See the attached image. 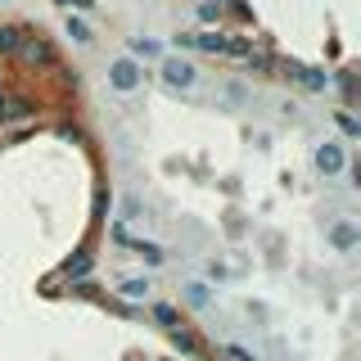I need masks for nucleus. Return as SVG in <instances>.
I'll return each instance as SVG.
<instances>
[{"label": "nucleus", "instance_id": "2eb2a0df", "mask_svg": "<svg viewBox=\"0 0 361 361\" xmlns=\"http://www.w3.org/2000/svg\"><path fill=\"white\" fill-rule=\"evenodd\" d=\"M298 82L312 86V90H325L330 86V73H316V68H298Z\"/></svg>", "mask_w": 361, "mask_h": 361}, {"label": "nucleus", "instance_id": "1a4fd4ad", "mask_svg": "<svg viewBox=\"0 0 361 361\" xmlns=\"http://www.w3.org/2000/svg\"><path fill=\"white\" fill-rule=\"evenodd\" d=\"M122 240H127V235H122ZM127 248H131L135 257H140V267H145V271H158V267L167 262V248H163V244H154V240H127Z\"/></svg>", "mask_w": 361, "mask_h": 361}, {"label": "nucleus", "instance_id": "20e7f679", "mask_svg": "<svg viewBox=\"0 0 361 361\" xmlns=\"http://www.w3.org/2000/svg\"><path fill=\"white\" fill-rule=\"evenodd\" d=\"M145 77H149V68L135 63L131 54H113V59L104 63V86L113 90V95H135V90L145 86Z\"/></svg>", "mask_w": 361, "mask_h": 361}, {"label": "nucleus", "instance_id": "6ab92c4d", "mask_svg": "<svg viewBox=\"0 0 361 361\" xmlns=\"http://www.w3.org/2000/svg\"><path fill=\"white\" fill-rule=\"evenodd\" d=\"M18 41H23V37H18L14 27H0V54H14V50H18Z\"/></svg>", "mask_w": 361, "mask_h": 361}, {"label": "nucleus", "instance_id": "4be33fe9", "mask_svg": "<svg viewBox=\"0 0 361 361\" xmlns=\"http://www.w3.org/2000/svg\"><path fill=\"white\" fill-rule=\"evenodd\" d=\"M0 5H5V0H0Z\"/></svg>", "mask_w": 361, "mask_h": 361}, {"label": "nucleus", "instance_id": "aec40b11", "mask_svg": "<svg viewBox=\"0 0 361 361\" xmlns=\"http://www.w3.org/2000/svg\"><path fill=\"white\" fill-rule=\"evenodd\" d=\"M9 109H14V99H9L5 90H0V122H9Z\"/></svg>", "mask_w": 361, "mask_h": 361}, {"label": "nucleus", "instance_id": "f03ea898", "mask_svg": "<svg viewBox=\"0 0 361 361\" xmlns=\"http://www.w3.org/2000/svg\"><path fill=\"white\" fill-rule=\"evenodd\" d=\"M158 82L172 90V95H190V90L203 82V68H199V59H190V54L167 50L163 59H158Z\"/></svg>", "mask_w": 361, "mask_h": 361}, {"label": "nucleus", "instance_id": "412c9836", "mask_svg": "<svg viewBox=\"0 0 361 361\" xmlns=\"http://www.w3.org/2000/svg\"><path fill=\"white\" fill-rule=\"evenodd\" d=\"M86 267H90V257H77V262H68V276H82Z\"/></svg>", "mask_w": 361, "mask_h": 361}, {"label": "nucleus", "instance_id": "ddd939ff", "mask_svg": "<svg viewBox=\"0 0 361 361\" xmlns=\"http://www.w3.org/2000/svg\"><path fill=\"white\" fill-rule=\"evenodd\" d=\"M195 18L203 23V27L221 23V0H199V5H195Z\"/></svg>", "mask_w": 361, "mask_h": 361}, {"label": "nucleus", "instance_id": "4468645a", "mask_svg": "<svg viewBox=\"0 0 361 361\" xmlns=\"http://www.w3.org/2000/svg\"><path fill=\"white\" fill-rule=\"evenodd\" d=\"M334 122H338V131H343L338 140H357V135H361V127H357V118H353V113H343V109H338V113H334Z\"/></svg>", "mask_w": 361, "mask_h": 361}, {"label": "nucleus", "instance_id": "39448f33", "mask_svg": "<svg viewBox=\"0 0 361 361\" xmlns=\"http://www.w3.org/2000/svg\"><path fill=\"white\" fill-rule=\"evenodd\" d=\"M325 244H330V253L338 257H353L361 248V221L353 217V212H334V217H325Z\"/></svg>", "mask_w": 361, "mask_h": 361}, {"label": "nucleus", "instance_id": "7ed1b4c3", "mask_svg": "<svg viewBox=\"0 0 361 361\" xmlns=\"http://www.w3.org/2000/svg\"><path fill=\"white\" fill-rule=\"evenodd\" d=\"M167 50L176 54H248V41H231L221 37V32H176V41L167 45Z\"/></svg>", "mask_w": 361, "mask_h": 361}, {"label": "nucleus", "instance_id": "f257e3e1", "mask_svg": "<svg viewBox=\"0 0 361 361\" xmlns=\"http://www.w3.org/2000/svg\"><path fill=\"white\" fill-rule=\"evenodd\" d=\"M312 172L321 180H338L353 172V149H348V140H338V135H325V140L312 145Z\"/></svg>", "mask_w": 361, "mask_h": 361}, {"label": "nucleus", "instance_id": "6e6552de", "mask_svg": "<svg viewBox=\"0 0 361 361\" xmlns=\"http://www.w3.org/2000/svg\"><path fill=\"white\" fill-rule=\"evenodd\" d=\"M63 37L77 45V50H90L95 45V27H90V18L82 14H63Z\"/></svg>", "mask_w": 361, "mask_h": 361}, {"label": "nucleus", "instance_id": "f3484780", "mask_svg": "<svg viewBox=\"0 0 361 361\" xmlns=\"http://www.w3.org/2000/svg\"><path fill=\"white\" fill-rule=\"evenodd\" d=\"M59 5L68 9V14H82L86 18V14H95V9H99V0H59Z\"/></svg>", "mask_w": 361, "mask_h": 361}, {"label": "nucleus", "instance_id": "a211bd4d", "mask_svg": "<svg viewBox=\"0 0 361 361\" xmlns=\"http://www.w3.org/2000/svg\"><path fill=\"white\" fill-rule=\"evenodd\" d=\"M226 357H231V361H262L253 348H244V343H226Z\"/></svg>", "mask_w": 361, "mask_h": 361}, {"label": "nucleus", "instance_id": "423d86ee", "mask_svg": "<svg viewBox=\"0 0 361 361\" xmlns=\"http://www.w3.org/2000/svg\"><path fill=\"white\" fill-rule=\"evenodd\" d=\"M212 302H217V285H212V280H203V276L180 280V307H190V312H208Z\"/></svg>", "mask_w": 361, "mask_h": 361}, {"label": "nucleus", "instance_id": "dca6fc26", "mask_svg": "<svg viewBox=\"0 0 361 361\" xmlns=\"http://www.w3.org/2000/svg\"><path fill=\"white\" fill-rule=\"evenodd\" d=\"M149 312H154V321H158V325H167V330H176V307H167V302H154Z\"/></svg>", "mask_w": 361, "mask_h": 361}, {"label": "nucleus", "instance_id": "0eeeda50", "mask_svg": "<svg viewBox=\"0 0 361 361\" xmlns=\"http://www.w3.org/2000/svg\"><path fill=\"white\" fill-rule=\"evenodd\" d=\"M122 54H131L135 63L149 68V63H158V59L167 54V41L154 37V32H135V37H127V50H122Z\"/></svg>", "mask_w": 361, "mask_h": 361}, {"label": "nucleus", "instance_id": "9d476101", "mask_svg": "<svg viewBox=\"0 0 361 361\" xmlns=\"http://www.w3.org/2000/svg\"><path fill=\"white\" fill-rule=\"evenodd\" d=\"M118 298H127V302H149V298H154V280H149V276H127V280H118Z\"/></svg>", "mask_w": 361, "mask_h": 361}, {"label": "nucleus", "instance_id": "f8f14e48", "mask_svg": "<svg viewBox=\"0 0 361 361\" xmlns=\"http://www.w3.org/2000/svg\"><path fill=\"white\" fill-rule=\"evenodd\" d=\"M135 221H145V203L135 199V195H127L118 203V226H135Z\"/></svg>", "mask_w": 361, "mask_h": 361}, {"label": "nucleus", "instance_id": "9b49d317", "mask_svg": "<svg viewBox=\"0 0 361 361\" xmlns=\"http://www.w3.org/2000/svg\"><path fill=\"white\" fill-rule=\"evenodd\" d=\"M18 54H23L27 63H50V59H54V50H50L45 41H27V37L18 41Z\"/></svg>", "mask_w": 361, "mask_h": 361}]
</instances>
